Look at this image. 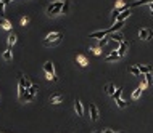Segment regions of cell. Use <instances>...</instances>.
<instances>
[{"label":"cell","mask_w":153,"mask_h":133,"mask_svg":"<svg viewBox=\"0 0 153 133\" xmlns=\"http://www.w3.org/2000/svg\"><path fill=\"white\" fill-rule=\"evenodd\" d=\"M61 8H63V2H53L47 7V15L49 16H55V15L61 13Z\"/></svg>","instance_id":"6da1fadb"},{"label":"cell","mask_w":153,"mask_h":133,"mask_svg":"<svg viewBox=\"0 0 153 133\" xmlns=\"http://www.w3.org/2000/svg\"><path fill=\"white\" fill-rule=\"evenodd\" d=\"M61 39H63V34H61V32H50L49 36L45 37L44 44L45 45H55V44H58Z\"/></svg>","instance_id":"7a4b0ae2"},{"label":"cell","mask_w":153,"mask_h":133,"mask_svg":"<svg viewBox=\"0 0 153 133\" xmlns=\"http://www.w3.org/2000/svg\"><path fill=\"white\" fill-rule=\"evenodd\" d=\"M44 71H45L47 79L57 82V77H55V68H53V63L52 61H47L45 64H44Z\"/></svg>","instance_id":"3957f363"},{"label":"cell","mask_w":153,"mask_h":133,"mask_svg":"<svg viewBox=\"0 0 153 133\" xmlns=\"http://www.w3.org/2000/svg\"><path fill=\"white\" fill-rule=\"evenodd\" d=\"M26 93V85H24V76L19 74V84H18V98L21 100L23 95Z\"/></svg>","instance_id":"277c9868"},{"label":"cell","mask_w":153,"mask_h":133,"mask_svg":"<svg viewBox=\"0 0 153 133\" xmlns=\"http://www.w3.org/2000/svg\"><path fill=\"white\" fill-rule=\"evenodd\" d=\"M89 112H90V119L92 120H99V116H100L99 114V108H97L93 103L89 104Z\"/></svg>","instance_id":"5b68a950"},{"label":"cell","mask_w":153,"mask_h":133,"mask_svg":"<svg viewBox=\"0 0 153 133\" xmlns=\"http://www.w3.org/2000/svg\"><path fill=\"white\" fill-rule=\"evenodd\" d=\"M110 34V31L108 29H105V31H97V32H92L90 34V39H103V37H107Z\"/></svg>","instance_id":"8992f818"},{"label":"cell","mask_w":153,"mask_h":133,"mask_svg":"<svg viewBox=\"0 0 153 133\" xmlns=\"http://www.w3.org/2000/svg\"><path fill=\"white\" fill-rule=\"evenodd\" d=\"M119 58H121V56H119V53L113 50V52H110V53L107 55V56H105V61L111 63V61H118V60H119Z\"/></svg>","instance_id":"52a82bcc"},{"label":"cell","mask_w":153,"mask_h":133,"mask_svg":"<svg viewBox=\"0 0 153 133\" xmlns=\"http://www.w3.org/2000/svg\"><path fill=\"white\" fill-rule=\"evenodd\" d=\"M108 39H111L113 42H119V44L124 40V37L121 36L119 32H110V34H108Z\"/></svg>","instance_id":"ba28073f"},{"label":"cell","mask_w":153,"mask_h":133,"mask_svg":"<svg viewBox=\"0 0 153 133\" xmlns=\"http://www.w3.org/2000/svg\"><path fill=\"white\" fill-rule=\"evenodd\" d=\"M61 101H63V95H61V93H57V95L50 96V103L52 104H60Z\"/></svg>","instance_id":"9c48e42d"},{"label":"cell","mask_w":153,"mask_h":133,"mask_svg":"<svg viewBox=\"0 0 153 133\" xmlns=\"http://www.w3.org/2000/svg\"><path fill=\"white\" fill-rule=\"evenodd\" d=\"M127 16H131V7L121 11V13H119V16H118V21H124V19H126Z\"/></svg>","instance_id":"30bf717a"},{"label":"cell","mask_w":153,"mask_h":133,"mask_svg":"<svg viewBox=\"0 0 153 133\" xmlns=\"http://www.w3.org/2000/svg\"><path fill=\"white\" fill-rule=\"evenodd\" d=\"M127 42H121L119 44V50H118V53H119V56H124V55H126V52H127Z\"/></svg>","instance_id":"8fae6325"},{"label":"cell","mask_w":153,"mask_h":133,"mask_svg":"<svg viewBox=\"0 0 153 133\" xmlns=\"http://www.w3.org/2000/svg\"><path fill=\"white\" fill-rule=\"evenodd\" d=\"M74 109H76L77 116H82V114H84V108H82V103H81L79 100L74 101Z\"/></svg>","instance_id":"7c38bea8"},{"label":"cell","mask_w":153,"mask_h":133,"mask_svg":"<svg viewBox=\"0 0 153 133\" xmlns=\"http://www.w3.org/2000/svg\"><path fill=\"white\" fill-rule=\"evenodd\" d=\"M148 32H150V29L142 27V29L139 31V39H142V40H148Z\"/></svg>","instance_id":"4fadbf2b"},{"label":"cell","mask_w":153,"mask_h":133,"mask_svg":"<svg viewBox=\"0 0 153 133\" xmlns=\"http://www.w3.org/2000/svg\"><path fill=\"white\" fill-rule=\"evenodd\" d=\"M0 24H2V27L5 31H11V24H10V21L7 18H0Z\"/></svg>","instance_id":"5bb4252c"},{"label":"cell","mask_w":153,"mask_h":133,"mask_svg":"<svg viewBox=\"0 0 153 133\" xmlns=\"http://www.w3.org/2000/svg\"><path fill=\"white\" fill-rule=\"evenodd\" d=\"M76 60H77V63H79V66H82V68H85V66L89 64V63H87V58H85V56H82V55H77V58H76Z\"/></svg>","instance_id":"9a60e30c"},{"label":"cell","mask_w":153,"mask_h":133,"mask_svg":"<svg viewBox=\"0 0 153 133\" xmlns=\"http://www.w3.org/2000/svg\"><path fill=\"white\" fill-rule=\"evenodd\" d=\"M123 24H124V21H118L116 24H115V26H111L108 31H110V32H118V31H119L121 27H123Z\"/></svg>","instance_id":"2e32d148"},{"label":"cell","mask_w":153,"mask_h":133,"mask_svg":"<svg viewBox=\"0 0 153 133\" xmlns=\"http://www.w3.org/2000/svg\"><path fill=\"white\" fill-rule=\"evenodd\" d=\"M142 92H143V88H142V87H137L134 92H132V100H139L140 95H142Z\"/></svg>","instance_id":"e0dca14e"},{"label":"cell","mask_w":153,"mask_h":133,"mask_svg":"<svg viewBox=\"0 0 153 133\" xmlns=\"http://www.w3.org/2000/svg\"><path fill=\"white\" fill-rule=\"evenodd\" d=\"M16 39H18V37H16V34H15V32L10 34V37H8V48H11V47L16 44Z\"/></svg>","instance_id":"ac0fdd59"},{"label":"cell","mask_w":153,"mask_h":133,"mask_svg":"<svg viewBox=\"0 0 153 133\" xmlns=\"http://www.w3.org/2000/svg\"><path fill=\"white\" fill-rule=\"evenodd\" d=\"M153 0H137V2H134L131 7H140V5H148V3H152Z\"/></svg>","instance_id":"d6986e66"},{"label":"cell","mask_w":153,"mask_h":133,"mask_svg":"<svg viewBox=\"0 0 153 133\" xmlns=\"http://www.w3.org/2000/svg\"><path fill=\"white\" fill-rule=\"evenodd\" d=\"M129 72H131V74H134V76H137V77H140V76H142V74H140L139 66H132V68H129Z\"/></svg>","instance_id":"ffe728a7"},{"label":"cell","mask_w":153,"mask_h":133,"mask_svg":"<svg viewBox=\"0 0 153 133\" xmlns=\"http://www.w3.org/2000/svg\"><path fill=\"white\" fill-rule=\"evenodd\" d=\"M139 69H140V74L152 72V68H150V66H145V64H139Z\"/></svg>","instance_id":"44dd1931"},{"label":"cell","mask_w":153,"mask_h":133,"mask_svg":"<svg viewBox=\"0 0 153 133\" xmlns=\"http://www.w3.org/2000/svg\"><path fill=\"white\" fill-rule=\"evenodd\" d=\"M105 92H107L108 95L113 96V93H115V85H113V84H108L107 87H105Z\"/></svg>","instance_id":"7402d4cb"},{"label":"cell","mask_w":153,"mask_h":133,"mask_svg":"<svg viewBox=\"0 0 153 133\" xmlns=\"http://www.w3.org/2000/svg\"><path fill=\"white\" fill-rule=\"evenodd\" d=\"M145 79H147V85H148V87H152V84H153V74L152 72H147V74H145Z\"/></svg>","instance_id":"603a6c76"},{"label":"cell","mask_w":153,"mask_h":133,"mask_svg":"<svg viewBox=\"0 0 153 133\" xmlns=\"http://www.w3.org/2000/svg\"><path fill=\"white\" fill-rule=\"evenodd\" d=\"M140 87H142L143 90L148 87V85H147V79H145V74H142V76H140Z\"/></svg>","instance_id":"cb8c5ba5"},{"label":"cell","mask_w":153,"mask_h":133,"mask_svg":"<svg viewBox=\"0 0 153 133\" xmlns=\"http://www.w3.org/2000/svg\"><path fill=\"white\" fill-rule=\"evenodd\" d=\"M0 18H5V3H3V0H0Z\"/></svg>","instance_id":"d4e9b609"},{"label":"cell","mask_w":153,"mask_h":133,"mask_svg":"<svg viewBox=\"0 0 153 133\" xmlns=\"http://www.w3.org/2000/svg\"><path fill=\"white\" fill-rule=\"evenodd\" d=\"M32 98H34V95H31L29 92H26L24 95H23V98H21V101H31V100H32Z\"/></svg>","instance_id":"484cf974"},{"label":"cell","mask_w":153,"mask_h":133,"mask_svg":"<svg viewBox=\"0 0 153 133\" xmlns=\"http://www.w3.org/2000/svg\"><path fill=\"white\" fill-rule=\"evenodd\" d=\"M3 60H5V61H10L11 60V48H8L5 53H3Z\"/></svg>","instance_id":"4316f807"},{"label":"cell","mask_w":153,"mask_h":133,"mask_svg":"<svg viewBox=\"0 0 153 133\" xmlns=\"http://www.w3.org/2000/svg\"><path fill=\"white\" fill-rule=\"evenodd\" d=\"M116 104H118V108H121V109L127 106V103H126L124 100H121V98H119V100H116Z\"/></svg>","instance_id":"83f0119b"},{"label":"cell","mask_w":153,"mask_h":133,"mask_svg":"<svg viewBox=\"0 0 153 133\" xmlns=\"http://www.w3.org/2000/svg\"><path fill=\"white\" fill-rule=\"evenodd\" d=\"M121 93H123V88H118L116 92L113 93V98H115V101H116V100H119V98H121Z\"/></svg>","instance_id":"f1b7e54d"},{"label":"cell","mask_w":153,"mask_h":133,"mask_svg":"<svg viewBox=\"0 0 153 133\" xmlns=\"http://www.w3.org/2000/svg\"><path fill=\"white\" fill-rule=\"evenodd\" d=\"M37 90H39V88L36 87V85H32V87H29V88H27V90H26V92H29V93H31V95H34V96H36V93H37Z\"/></svg>","instance_id":"f546056e"},{"label":"cell","mask_w":153,"mask_h":133,"mask_svg":"<svg viewBox=\"0 0 153 133\" xmlns=\"http://www.w3.org/2000/svg\"><path fill=\"white\" fill-rule=\"evenodd\" d=\"M108 40H110L108 37H103V39H100V42H99V47L102 48V47H103V45H107V42H108Z\"/></svg>","instance_id":"4dcf8cb0"},{"label":"cell","mask_w":153,"mask_h":133,"mask_svg":"<svg viewBox=\"0 0 153 133\" xmlns=\"http://www.w3.org/2000/svg\"><path fill=\"white\" fill-rule=\"evenodd\" d=\"M68 10H69V3L65 2L63 3V8H61V13H68Z\"/></svg>","instance_id":"1f68e13d"},{"label":"cell","mask_w":153,"mask_h":133,"mask_svg":"<svg viewBox=\"0 0 153 133\" xmlns=\"http://www.w3.org/2000/svg\"><path fill=\"white\" fill-rule=\"evenodd\" d=\"M24 85H26V90L29 88V87H32V84H31V80L27 79V77H24Z\"/></svg>","instance_id":"d6a6232c"},{"label":"cell","mask_w":153,"mask_h":133,"mask_svg":"<svg viewBox=\"0 0 153 133\" xmlns=\"http://www.w3.org/2000/svg\"><path fill=\"white\" fill-rule=\"evenodd\" d=\"M27 23H29V18H21V24L23 26H26Z\"/></svg>","instance_id":"836d02e7"},{"label":"cell","mask_w":153,"mask_h":133,"mask_svg":"<svg viewBox=\"0 0 153 133\" xmlns=\"http://www.w3.org/2000/svg\"><path fill=\"white\" fill-rule=\"evenodd\" d=\"M93 53H95V55H100V53H102L100 47H99V48H93Z\"/></svg>","instance_id":"e575fe53"},{"label":"cell","mask_w":153,"mask_h":133,"mask_svg":"<svg viewBox=\"0 0 153 133\" xmlns=\"http://www.w3.org/2000/svg\"><path fill=\"white\" fill-rule=\"evenodd\" d=\"M152 39H153V31L150 29V32H148V40H152Z\"/></svg>","instance_id":"d590c367"},{"label":"cell","mask_w":153,"mask_h":133,"mask_svg":"<svg viewBox=\"0 0 153 133\" xmlns=\"http://www.w3.org/2000/svg\"><path fill=\"white\" fill-rule=\"evenodd\" d=\"M13 2V0H3V3H5V5H8V3H11Z\"/></svg>","instance_id":"8d00e7d4"},{"label":"cell","mask_w":153,"mask_h":133,"mask_svg":"<svg viewBox=\"0 0 153 133\" xmlns=\"http://www.w3.org/2000/svg\"><path fill=\"white\" fill-rule=\"evenodd\" d=\"M148 7H150V11L153 13V2H152V3H148Z\"/></svg>","instance_id":"74e56055"},{"label":"cell","mask_w":153,"mask_h":133,"mask_svg":"<svg viewBox=\"0 0 153 133\" xmlns=\"http://www.w3.org/2000/svg\"><path fill=\"white\" fill-rule=\"evenodd\" d=\"M103 133H113V130H110V128H108V130H105Z\"/></svg>","instance_id":"f35d334b"},{"label":"cell","mask_w":153,"mask_h":133,"mask_svg":"<svg viewBox=\"0 0 153 133\" xmlns=\"http://www.w3.org/2000/svg\"><path fill=\"white\" fill-rule=\"evenodd\" d=\"M93 133H102V132H100V130H97V132H93Z\"/></svg>","instance_id":"ab89813d"},{"label":"cell","mask_w":153,"mask_h":133,"mask_svg":"<svg viewBox=\"0 0 153 133\" xmlns=\"http://www.w3.org/2000/svg\"><path fill=\"white\" fill-rule=\"evenodd\" d=\"M113 133H123V132H113Z\"/></svg>","instance_id":"60d3db41"}]
</instances>
